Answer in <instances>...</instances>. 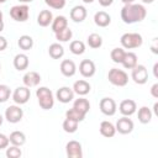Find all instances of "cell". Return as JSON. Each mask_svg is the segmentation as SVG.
Instances as JSON below:
<instances>
[{"label": "cell", "mask_w": 158, "mask_h": 158, "mask_svg": "<svg viewBox=\"0 0 158 158\" xmlns=\"http://www.w3.org/2000/svg\"><path fill=\"white\" fill-rule=\"evenodd\" d=\"M83 1H84V2H86V4H90V2H93L94 0H83Z\"/></svg>", "instance_id": "816d5d0a"}, {"label": "cell", "mask_w": 158, "mask_h": 158, "mask_svg": "<svg viewBox=\"0 0 158 158\" xmlns=\"http://www.w3.org/2000/svg\"><path fill=\"white\" fill-rule=\"evenodd\" d=\"M133 121L131 118H128V116H123L121 118L117 120L116 122V131H118L122 135H127L131 133L133 130Z\"/></svg>", "instance_id": "9c48e42d"}, {"label": "cell", "mask_w": 158, "mask_h": 158, "mask_svg": "<svg viewBox=\"0 0 158 158\" xmlns=\"http://www.w3.org/2000/svg\"><path fill=\"white\" fill-rule=\"evenodd\" d=\"M151 94L153 98H158V84H153L152 88H151Z\"/></svg>", "instance_id": "ab89813d"}, {"label": "cell", "mask_w": 158, "mask_h": 158, "mask_svg": "<svg viewBox=\"0 0 158 158\" xmlns=\"http://www.w3.org/2000/svg\"><path fill=\"white\" fill-rule=\"evenodd\" d=\"M6 0H0V4H2V2H5Z\"/></svg>", "instance_id": "db71d44e"}, {"label": "cell", "mask_w": 158, "mask_h": 158, "mask_svg": "<svg viewBox=\"0 0 158 158\" xmlns=\"http://www.w3.org/2000/svg\"><path fill=\"white\" fill-rule=\"evenodd\" d=\"M67 27H68V20H67L65 16L59 15V16L53 19V21H52V30H53L54 33L59 32V31H62V30H64Z\"/></svg>", "instance_id": "44dd1931"}, {"label": "cell", "mask_w": 158, "mask_h": 158, "mask_svg": "<svg viewBox=\"0 0 158 158\" xmlns=\"http://www.w3.org/2000/svg\"><path fill=\"white\" fill-rule=\"evenodd\" d=\"M154 43H153V46H152V52L153 53H158V49H157V38H154V41H153Z\"/></svg>", "instance_id": "7bdbcfd3"}, {"label": "cell", "mask_w": 158, "mask_h": 158, "mask_svg": "<svg viewBox=\"0 0 158 158\" xmlns=\"http://www.w3.org/2000/svg\"><path fill=\"white\" fill-rule=\"evenodd\" d=\"M4 30V21H0V32Z\"/></svg>", "instance_id": "c3c4849f"}, {"label": "cell", "mask_w": 158, "mask_h": 158, "mask_svg": "<svg viewBox=\"0 0 158 158\" xmlns=\"http://www.w3.org/2000/svg\"><path fill=\"white\" fill-rule=\"evenodd\" d=\"M0 70H1V65H0Z\"/></svg>", "instance_id": "11a10c76"}, {"label": "cell", "mask_w": 158, "mask_h": 158, "mask_svg": "<svg viewBox=\"0 0 158 158\" xmlns=\"http://www.w3.org/2000/svg\"><path fill=\"white\" fill-rule=\"evenodd\" d=\"M20 2H31L32 0H19Z\"/></svg>", "instance_id": "f907efd6"}, {"label": "cell", "mask_w": 158, "mask_h": 158, "mask_svg": "<svg viewBox=\"0 0 158 158\" xmlns=\"http://www.w3.org/2000/svg\"><path fill=\"white\" fill-rule=\"evenodd\" d=\"M88 44H89V47H91V48H94V49L101 47V44H102V38H101V36L98 35V33H90V35L88 36Z\"/></svg>", "instance_id": "4dcf8cb0"}, {"label": "cell", "mask_w": 158, "mask_h": 158, "mask_svg": "<svg viewBox=\"0 0 158 158\" xmlns=\"http://www.w3.org/2000/svg\"><path fill=\"white\" fill-rule=\"evenodd\" d=\"M147 15V10L141 4H126L121 10V19L125 23H135L142 21Z\"/></svg>", "instance_id": "6da1fadb"}, {"label": "cell", "mask_w": 158, "mask_h": 158, "mask_svg": "<svg viewBox=\"0 0 158 158\" xmlns=\"http://www.w3.org/2000/svg\"><path fill=\"white\" fill-rule=\"evenodd\" d=\"M22 81L23 84L27 86V88H32V86H36L40 84L41 81V75L37 73V72H27L23 78H22Z\"/></svg>", "instance_id": "5bb4252c"}, {"label": "cell", "mask_w": 158, "mask_h": 158, "mask_svg": "<svg viewBox=\"0 0 158 158\" xmlns=\"http://www.w3.org/2000/svg\"><path fill=\"white\" fill-rule=\"evenodd\" d=\"M100 133L104 136V137H114L115 136V132H116V127L110 122V121H102L100 123Z\"/></svg>", "instance_id": "ffe728a7"}, {"label": "cell", "mask_w": 158, "mask_h": 158, "mask_svg": "<svg viewBox=\"0 0 158 158\" xmlns=\"http://www.w3.org/2000/svg\"><path fill=\"white\" fill-rule=\"evenodd\" d=\"M94 22L99 26V27H106L110 25L111 22V17L107 12L105 11H98L95 15H94Z\"/></svg>", "instance_id": "e0dca14e"}, {"label": "cell", "mask_w": 158, "mask_h": 158, "mask_svg": "<svg viewBox=\"0 0 158 158\" xmlns=\"http://www.w3.org/2000/svg\"><path fill=\"white\" fill-rule=\"evenodd\" d=\"M52 21H53V15L49 10H42L37 16V23L42 27L49 26L52 23Z\"/></svg>", "instance_id": "ac0fdd59"}, {"label": "cell", "mask_w": 158, "mask_h": 158, "mask_svg": "<svg viewBox=\"0 0 158 158\" xmlns=\"http://www.w3.org/2000/svg\"><path fill=\"white\" fill-rule=\"evenodd\" d=\"M120 112L123 115V116H131L136 109H137V105L135 102V100L132 99H125L120 102Z\"/></svg>", "instance_id": "4fadbf2b"}, {"label": "cell", "mask_w": 158, "mask_h": 158, "mask_svg": "<svg viewBox=\"0 0 158 158\" xmlns=\"http://www.w3.org/2000/svg\"><path fill=\"white\" fill-rule=\"evenodd\" d=\"M48 54L49 57H52L53 59H59L63 57L64 54V48L62 47V44L59 43H52L48 48Z\"/></svg>", "instance_id": "cb8c5ba5"}, {"label": "cell", "mask_w": 158, "mask_h": 158, "mask_svg": "<svg viewBox=\"0 0 158 158\" xmlns=\"http://www.w3.org/2000/svg\"><path fill=\"white\" fill-rule=\"evenodd\" d=\"M125 51L122 49V48H114L112 51H111V59H112V62H115V63H122V60H123V57H125Z\"/></svg>", "instance_id": "e575fe53"}, {"label": "cell", "mask_w": 158, "mask_h": 158, "mask_svg": "<svg viewBox=\"0 0 158 158\" xmlns=\"http://www.w3.org/2000/svg\"><path fill=\"white\" fill-rule=\"evenodd\" d=\"M44 2L52 7V9H57V10H60L65 6V0H44Z\"/></svg>", "instance_id": "74e56055"}, {"label": "cell", "mask_w": 158, "mask_h": 158, "mask_svg": "<svg viewBox=\"0 0 158 158\" xmlns=\"http://www.w3.org/2000/svg\"><path fill=\"white\" fill-rule=\"evenodd\" d=\"M10 88L5 84H0V102H5L7 101V99L10 98Z\"/></svg>", "instance_id": "8d00e7d4"}, {"label": "cell", "mask_w": 158, "mask_h": 158, "mask_svg": "<svg viewBox=\"0 0 158 158\" xmlns=\"http://www.w3.org/2000/svg\"><path fill=\"white\" fill-rule=\"evenodd\" d=\"M120 42L122 44L123 48H127V49H132V48H138L142 46V36L139 33H136V32H127V33H123L120 38Z\"/></svg>", "instance_id": "7a4b0ae2"}, {"label": "cell", "mask_w": 158, "mask_h": 158, "mask_svg": "<svg viewBox=\"0 0 158 158\" xmlns=\"http://www.w3.org/2000/svg\"><path fill=\"white\" fill-rule=\"evenodd\" d=\"M30 96H31V93H30V89L27 86H19L12 93V100L16 104H20V105L26 104L28 101Z\"/></svg>", "instance_id": "52a82bcc"}, {"label": "cell", "mask_w": 158, "mask_h": 158, "mask_svg": "<svg viewBox=\"0 0 158 158\" xmlns=\"http://www.w3.org/2000/svg\"><path fill=\"white\" fill-rule=\"evenodd\" d=\"M154 0H142V2H144V4H152Z\"/></svg>", "instance_id": "7dc6e473"}, {"label": "cell", "mask_w": 158, "mask_h": 158, "mask_svg": "<svg viewBox=\"0 0 158 158\" xmlns=\"http://www.w3.org/2000/svg\"><path fill=\"white\" fill-rule=\"evenodd\" d=\"M91 86L86 80H77L73 85V91L78 95H86L90 91Z\"/></svg>", "instance_id": "d6986e66"}, {"label": "cell", "mask_w": 158, "mask_h": 158, "mask_svg": "<svg viewBox=\"0 0 158 158\" xmlns=\"http://www.w3.org/2000/svg\"><path fill=\"white\" fill-rule=\"evenodd\" d=\"M137 117H138V121H139V122H142V123H148V122L152 120V111H151V109L147 107V106H142V107L138 110Z\"/></svg>", "instance_id": "4316f807"}, {"label": "cell", "mask_w": 158, "mask_h": 158, "mask_svg": "<svg viewBox=\"0 0 158 158\" xmlns=\"http://www.w3.org/2000/svg\"><path fill=\"white\" fill-rule=\"evenodd\" d=\"M121 1H122V2H123V4L126 5V4H132V2L135 1V0H121Z\"/></svg>", "instance_id": "bcb514c9"}, {"label": "cell", "mask_w": 158, "mask_h": 158, "mask_svg": "<svg viewBox=\"0 0 158 158\" xmlns=\"http://www.w3.org/2000/svg\"><path fill=\"white\" fill-rule=\"evenodd\" d=\"M72 36H73V32H72V30L70 28H64V30H62V31H59V32H56V38L58 40V41H60V42H67V41H69L70 38H72Z\"/></svg>", "instance_id": "836d02e7"}, {"label": "cell", "mask_w": 158, "mask_h": 158, "mask_svg": "<svg viewBox=\"0 0 158 158\" xmlns=\"http://www.w3.org/2000/svg\"><path fill=\"white\" fill-rule=\"evenodd\" d=\"M65 117H68V118H73V120L80 122V121H83V120L85 118V115L81 114L80 111H78L77 109L72 107V109L67 110V112H65Z\"/></svg>", "instance_id": "d6a6232c"}, {"label": "cell", "mask_w": 158, "mask_h": 158, "mask_svg": "<svg viewBox=\"0 0 158 158\" xmlns=\"http://www.w3.org/2000/svg\"><path fill=\"white\" fill-rule=\"evenodd\" d=\"M75 70H77V67H75V63L72 59L62 60V63H60V72H62V74L64 77H73L75 74Z\"/></svg>", "instance_id": "2e32d148"}, {"label": "cell", "mask_w": 158, "mask_h": 158, "mask_svg": "<svg viewBox=\"0 0 158 158\" xmlns=\"http://www.w3.org/2000/svg\"><path fill=\"white\" fill-rule=\"evenodd\" d=\"M65 152H67L68 158H81L83 157L81 144L78 141H69L65 146Z\"/></svg>", "instance_id": "30bf717a"}, {"label": "cell", "mask_w": 158, "mask_h": 158, "mask_svg": "<svg viewBox=\"0 0 158 158\" xmlns=\"http://www.w3.org/2000/svg\"><path fill=\"white\" fill-rule=\"evenodd\" d=\"M153 74H154L156 78H158V63H156L153 65Z\"/></svg>", "instance_id": "ee69618b"}, {"label": "cell", "mask_w": 158, "mask_h": 158, "mask_svg": "<svg viewBox=\"0 0 158 158\" xmlns=\"http://www.w3.org/2000/svg\"><path fill=\"white\" fill-rule=\"evenodd\" d=\"M37 99H38V104H40V106H41L43 110H49V109H52L53 105H54L53 93H52V94L43 95V96H40V98H37Z\"/></svg>", "instance_id": "d4e9b609"}, {"label": "cell", "mask_w": 158, "mask_h": 158, "mask_svg": "<svg viewBox=\"0 0 158 158\" xmlns=\"http://www.w3.org/2000/svg\"><path fill=\"white\" fill-rule=\"evenodd\" d=\"M23 116V111L20 106L16 105H11L5 110V118L10 122V123H16L19 121H21Z\"/></svg>", "instance_id": "8992f818"}, {"label": "cell", "mask_w": 158, "mask_h": 158, "mask_svg": "<svg viewBox=\"0 0 158 158\" xmlns=\"http://www.w3.org/2000/svg\"><path fill=\"white\" fill-rule=\"evenodd\" d=\"M0 21H2V12L0 11Z\"/></svg>", "instance_id": "f5cc1de1"}, {"label": "cell", "mask_w": 158, "mask_h": 158, "mask_svg": "<svg viewBox=\"0 0 158 158\" xmlns=\"http://www.w3.org/2000/svg\"><path fill=\"white\" fill-rule=\"evenodd\" d=\"M2 121H4V117H2V115L0 114V126L2 125Z\"/></svg>", "instance_id": "681fc988"}, {"label": "cell", "mask_w": 158, "mask_h": 158, "mask_svg": "<svg viewBox=\"0 0 158 158\" xmlns=\"http://www.w3.org/2000/svg\"><path fill=\"white\" fill-rule=\"evenodd\" d=\"M132 79L136 84H144L148 80V72L146 69L144 65L142 64H137L136 67L132 68Z\"/></svg>", "instance_id": "5b68a950"}, {"label": "cell", "mask_w": 158, "mask_h": 158, "mask_svg": "<svg viewBox=\"0 0 158 158\" xmlns=\"http://www.w3.org/2000/svg\"><path fill=\"white\" fill-rule=\"evenodd\" d=\"M9 137L5 136L4 133H0V149H4L9 146Z\"/></svg>", "instance_id": "f35d334b"}, {"label": "cell", "mask_w": 158, "mask_h": 158, "mask_svg": "<svg viewBox=\"0 0 158 158\" xmlns=\"http://www.w3.org/2000/svg\"><path fill=\"white\" fill-rule=\"evenodd\" d=\"M21 154H22V152L19 148V146H11L10 148L6 149V157H9V158H20Z\"/></svg>", "instance_id": "d590c367"}, {"label": "cell", "mask_w": 158, "mask_h": 158, "mask_svg": "<svg viewBox=\"0 0 158 158\" xmlns=\"http://www.w3.org/2000/svg\"><path fill=\"white\" fill-rule=\"evenodd\" d=\"M30 9L27 5H15L10 10V16L19 22H25L28 19Z\"/></svg>", "instance_id": "277c9868"}, {"label": "cell", "mask_w": 158, "mask_h": 158, "mask_svg": "<svg viewBox=\"0 0 158 158\" xmlns=\"http://www.w3.org/2000/svg\"><path fill=\"white\" fill-rule=\"evenodd\" d=\"M69 49H70V52H72L73 54L79 56V54H83V53L85 52V44H84V42H81V41H79V40H75V41H73V42L70 43Z\"/></svg>", "instance_id": "f546056e"}, {"label": "cell", "mask_w": 158, "mask_h": 158, "mask_svg": "<svg viewBox=\"0 0 158 158\" xmlns=\"http://www.w3.org/2000/svg\"><path fill=\"white\" fill-rule=\"evenodd\" d=\"M17 44H19V47H20L21 49L28 51V49H31L32 46H33V40H32V37L28 36V35H22V36L19 38Z\"/></svg>", "instance_id": "f1b7e54d"}, {"label": "cell", "mask_w": 158, "mask_h": 158, "mask_svg": "<svg viewBox=\"0 0 158 158\" xmlns=\"http://www.w3.org/2000/svg\"><path fill=\"white\" fill-rule=\"evenodd\" d=\"M73 107L77 109L78 111H80L81 114L86 115V112H88L89 109H90V104H89V101H88L86 99H84V98H79V99H77V100L74 101Z\"/></svg>", "instance_id": "83f0119b"}, {"label": "cell", "mask_w": 158, "mask_h": 158, "mask_svg": "<svg viewBox=\"0 0 158 158\" xmlns=\"http://www.w3.org/2000/svg\"><path fill=\"white\" fill-rule=\"evenodd\" d=\"M107 79L112 85L116 86H125L128 83V75L125 70L117 69V68H111L107 73Z\"/></svg>", "instance_id": "3957f363"}, {"label": "cell", "mask_w": 158, "mask_h": 158, "mask_svg": "<svg viewBox=\"0 0 158 158\" xmlns=\"http://www.w3.org/2000/svg\"><path fill=\"white\" fill-rule=\"evenodd\" d=\"M99 106H100L101 112L106 116H112L116 112V102L111 98H102L100 100Z\"/></svg>", "instance_id": "ba28073f"}, {"label": "cell", "mask_w": 158, "mask_h": 158, "mask_svg": "<svg viewBox=\"0 0 158 158\" xmlns=\"http://www.w3.org/2000/svg\"><path fill=\"white\" fill-rule=\"evenodd\" d=\"M95 63L91 59H83L79 64V72L84 78H90L95 74Z\"/></svg>", "instance_id": "8fae6325"}, {"label": "cell", "mask_w": 158, "mask_h": 158, "mask_svg": "<svg viewBox=\"0 0 158 158\" xmlns=\"http://www.w3.org/2000/svg\"><path fill=\"white\" fill-rule=\"evenodd\" d=\"M86 17V9L81 5H77L70 10V19L74 22H81Z\"/></svg>", "instance_id": "9a60e30c"}, {"label": "cell", "mask_w": 158, "mask_h": 158, "mask_svg": "<svg viewBox=\"0 0 158 158\" xmlns=\"http://www.w3.org/2000/svg\"><path fill=\"white\" fill-rule=\"evenodd\" d=\"M14 67L17 70H25L28 67V57L25 53H19L14 58Z\"/></svg>", "instance_id": "7402d4cb"}, {"label": "cell", "mask_w": 158, "mask_h": 158, "mask_svg": "<svg viewBox=\"0 0 158 158\" xmlns=\"http://www.w3.org/2000/svg\"><path fill=\"white\" fill-rule=\"evenodd\" d=\"M112 2H114V0H99V4H100L101 6H104V7L110 6Z\"/></svg>", "instance_id": "b9f144b4"}, {"label": "cell", "mask_w": 158, "mask_h": 158, "mask_svg": "<svg viewBox=\"0 0 158 158\" xmlns=\"http://www.w3.org/2000/svg\"><path fill=\"white\" fill-rule=\"evenodd\" d=\"M6 47H7V41H6V38L2 37V36H0V52L4 51Z\"/></svg>", "instance_id": "60d3db41"}, {"label": "cell", "mask_w": 158, "mask_h": 158, "mask_svg": "<svg viewBox=\"0 0 158 158\" xmlns=\"http://www.w3.org/2000/svg\"><path fill=\"white\" fill-rule=\"evenodd\" d=\"M9 141H10L14 146H22V144L26 142V136H25V133L21 132V131H14V132L10 133Z\"/></svg>", "instance_id": "484cf974"}, {"label": "cell", "mask_w": 158, "mask_h": 158, "mask_svg": "<svg viewBox=\"0 0 158 158\" xmlns=\"http://www.w3.org/2000/svg\"><path fill=\"white\" fill-rule=\"evenodd\" d=\"M153 111H154L156 115H158V102H154V105H153Z\"/></svg>", "instance_id": "f6af8a7d"}, {"label": "cell", "mask_w": 158, "mask_h": 158, "mask_svg": "<svg viewBox=\"0 0 158 158\" xmlns=\"http://www.w3.org/2000/svg\"><path fill=\"white\" fill-rule=\"evenodd\" d=\"M78 123H79L78 121L65 117V120L63 121V130L65 132H68V133H73V132H75L78 130Z\"/></svg>", "instance_id": "1f68e13d"}, {"label": "cell", "mask_w": 158, "mask_h": 158, "mask_svg": "<svg viewBox=\"0 0 158 158\" xmlns=\"http://www.w3.org/2000/svg\"><path fill=\"white\" fill-rule=\"evenodd\" d=\"M126 69H132L133 67L137 65V56L136 53L133 52H126L125 53V57H123V60L121 63Z\"/></svg>", "instance_id": "603a6c76"}, {"label": "cell", "mask_w": 158, "mask_h": 158, "mask_svg": "<svg viewBox=\"0 0 158 158\" xmlns=\"http://www.w3.org/2000/svg\"><path fill=\"white\" fill-rule=\"evenodd\" d=\"M56 96L60 102L67 104V102H69L74 99V91H73V89H70L68 86H62L57 90Z\"/></svg>", "instance_id": "7c38bea8"}]
</instances>
